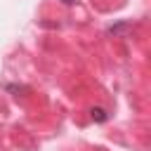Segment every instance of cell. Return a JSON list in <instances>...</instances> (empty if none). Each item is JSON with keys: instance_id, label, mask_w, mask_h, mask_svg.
<instances>
[{"instance_id": "cell-3", "label": "cell", "mask_w": 151, "mask_h": 151, "mask_svg": "<svg viewBox=\"0 0 151 151\" xmlns=\"http://www.w3.org/2000/svg\"><path fill=\"white\" fill-rule=\"evenodd\" d=\"M5 90H9V92H21V90H26V87H21V85H5Z\"/></svg>"}, {"instance_id": "cell-1", "label": "cell", "mask_w": 151, "mask_h": 151, "mask_svg": "<svg viewBox=\"0 0 151 151\" xmlns=\"http://www.w3.org/2000/svg\"><path fill=\"white\" fill-rule=\"evenodd\" d=\"M130 31H132V21H118V24H113V26H109V28H106V35L125 38Z\"/></svg>"}, {"instance_id": "cell-2", "label": "cell", "mask_w": 151, "mask_h": 151, "mask_svg": "<svg viewBox=\"0 0 151 151\" xmlns=\"http://www.w3.org/2000/svg\"><path fill=\"white\" fill-rule=\"evenodd\" d=\"M90 118H92L94 123H106V120H109V113H106V109H101V106H92V109H90Z\"/></svg>"}, {"instance_id": "cell-4", "label": "cell", "mask_w": 151, "mask_h": 151, "mask_svg": "<svg viewBox=\"0 0 151 151\" xmlns=\"http://www.w3.org/2000/svg\"><path fill=\"white\" fill-rule=\"evenodd\" d=\"M61 2H64V5H73L76 0H61Z\"/></svg>"}]
</instances>
